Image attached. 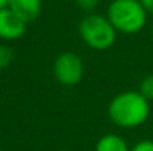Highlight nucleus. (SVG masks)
<instances>
[{
	"label": "nucleus",
	"instance_id": "nucleus-1",
	"mask_svg": "<svg viewBox=\"0 0 153 151\" xmlns=\"http://www.w3.org/2000/svg\"><path fill=\"white\" fill-rule=\"evenodd\" d=\"M108 119L122 129H135L150 117V101L138 91H123L113 96L107 107Z\"/></svg>",
	"mask_w": 153,
	"mask_h": 151
},
{
	"label": "nucleus",
	"instance_id": "nucleus-2",
	"mask_svg": "<svg viewBox=\"0 0 153 151\" xmlns=\"http://www.w3.org/2000/svg\"><path fill=\"white\" fill-rule=\"evenodd\" d=\"M105 16L120 34H137L147 24V10L140 0H111Z\"/></svg>",
	"mask_w": 153,
	"mask_h": 151
},
{
	"label": "nucleus",
	"instance_id": "nucleus-3",
	"mask_svg": "<svg viewBox=\"0 0 153 151\" xmlns=\"http://www.w3.org/2000/svg\"><path fill=\"white\" fill-rule=\"evenodd\" d=\"M80 40L92 50L110 49L117 37V31L108 21L105 15L100 13H86L77 27Z\"/></svg>",
	"mask_w": 153,
	"mask_h": 151
},
{
	"label": "nucleus",
	"instance_id": "nucleus-4",
	"mask_svg": "<svg viewBox=\"0 0 153 151\" xmlns=\"http://www.w3.org/2000/svg\"><path fill=\"white\" fill-rule=\"evenodd\" d=\"M52 73L59 85L73 88L82 82L85 76V64L76 52L65 50L56 55L52 65Z\"/></svg>",
	"mask_w": 153,
	"mask_h": 151
},
{
	"label": "nucleus",
	"instance_id": "nucleus-5",
	"mask_svg": "<svg viewBox=\"0 0 153 151\" xmlns=\"http://www.w3.org/2000/svg\"><path fill=\"white\" fill-rule=\"evenodd\" d=\"M27 31V22H24L9 7L0 9V40L15 42L19 40Z\"/></svg>",
	"mask_w": 153,
	"mask_h": 151
},
{
	"label": "nucleus",
	"instance_id": "nucleus-6",
	"mask_svg": "<svg viewBox=\"0 0 153 151\" xmlns=\"http://www.w3.org/2000/svg\"><path fill=\"white\" fill-rule=\"evenodd\" d=\"M7 7L13 10L24 22H33L40 16L42 0H9Z\"/></svg>",
	"mask_w": 153,
	"mask_h": 151
},
{
	"label": "nucleus",
	"instance_id": "nucleus-7",
	"mask_svg": "<svg viewBox=\"0 0 153 151\" xmlns=\"http://www.w3.org/2000/svg\"><path fill=\"white\" fill-rule=\"evenodd\" d=\"M94 151H131V147L117 133H105L97 141Z\"/></svg>",
	"mask_w": 153,
	"mask_h": 151
},
{
	"label": "nucleus",
	"instance_id": "nucleus-8",
	"mask_svg": "<svg viewBox=\"0 0 153 151\" xmlns=\"http://www.w3.org/2000/svg\"><path fill=\"white\" fill-rule=\"evenodd\" d=\"M138 92L149 101H153V73L143 77L138 86Z\"/></svg>",
	"mask_w": 153,
	"mask_h": 151
},
{
	"label": "nucleus",
	"instance_id": "nucleus-9",
	"mask_svg": "<svg viewBox=\"0 0 153 151\" xmlns=\"http://www.w3.org/2000/svg\"><path fill=\"white\" fill-rule=\"evenodd\" d=\"M13 61V50L7 45H0V67L6 68Z\"/></svg>",
	"mask_w": 153,
	"mask_h": 151
},
{
	"label": "nucleus",
	"instance_id": "nucleus-10",
	"mask_svg": "<svg viewBox=\"0 0 153 151\" xmlns=\"http://www.w3.org/2000/svg\"><path fill=\"white\" fill-rule=\"evenodd\" d=\"M74 3L80 10H83L86 13H92L97 9V6L100 4V0H74Z\"/></svg>",
	"mask_w": 153,
	"mask_h": 151
},
{
	"label": "nucleus",
	"instance_id": "nucleus-11",
	"mask_svg": "<svg viewBox=\"0 0 153 151\" xmlns=\"http://www.w3.org/2000/svg\"><path fill=\"white\" fill-rule=\"evenodd\" d=\"M131 151H153V141L152 139L138 141L135 145L131 147Z\"/></svg>",
	"mask_w": 153,
	"mask_h": 151
},
{
	"label": "nucleus",
	"instance_id": "nucleus-12",
	"mask_svg": "<svg viewBox=\"0 0 153 151\" xmlns=\"http://www.w3.org/2000/svg\"><path fill=\"white\" fill-rule=\"evenodd\" d=\"M140 1L144 6V9L147 10V13L153 15V0H140Z\"/></svg>",
	"mask_w": 153,
	"mask_h": 151
},
{
	"label": "nucleus",
	"instance_id": "nucleus-13",
	"mask_svg": "<svg viewBox=\"0 0 153 151\" xmlns=\"http://www.w3.org/2000/svg\"><path fill=\"white\" fill-rule=\"evenodd\" d=\"M7 4H9V0H0V9L7 7Z\"/></svg>",
	"mask_w": 153,
	"mask_h": 151
},
{
	"label": "nucleus",
	"instance_id": "nucleus-14",
	"mask_svg": "<svg viewBox=\"0 0 153 151\" xmlns=\"http://www.w3.org/2000/svg\"><path fill=\"white\" fill-rule=\"evenodd\" d=\"M56 151H70V150H56Z\"/></svg>",
	"mask_w": 153,
	"mask_h": 151
},
{
	"label": "nucleus",
	"instance_id": "nucleus-15",
	"mask_svg": "<svg viewBox=\"0 0 153 151\" xmlns=\"http://www.w3.org/2000/svg\"><path fill=\"white\" fill-rule=\"evenodd\" d=\"M1 71H3V68H1V67H0V74H1Z\"/></svg>",
	"mask_w": 153,
	"mask_h": 151
},
{
	"label": "nucleus",
	"instance_id": "nucleus-16",
	"mask_svg": "<svg viewBox=\"0 0 153 151\" xmlns=\"http://www.w3.org/2000/svg\"><path fill=\"white\" fill-rule=\"evenodd\" d=\"M152 34H153V25H152Z\"/></svg>",
	"mask_w": 153,
	"mask_h": 151
}]
</instances>
